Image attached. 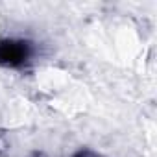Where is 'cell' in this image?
Here are the masks:
<instances>
[{
  "instance_id": "cell-4",
  "label": "cell",
  "mask_w": 157,
  "mask_h": 157,
  "mask_svg": "<svg viewBox=\"0 0 157 157\" xmlns=\"http://www.w3.org/2000/svg\"><path fill=\"white\" fill-rule=\"evenodd\" d=\"M30 157H48V155H46L44 151H32Z\"/></svg>"
},
{
  "instance_id": "cell-2",
  "label": "cell",
  "mask_w": 157,
  "mask_h": 157,
  "mask_svg": "<svg viewBox=\"0 0 157 157\" xmlns=\"http://www.w3.org/2000/svg\"><path fill=\"white\" fill-rule=\"evenodd\" d=\"M72 157H104V155L94 151V150H91V148H80V150H76L72 153Z\"/></svg>"
},
{
  "instance_id": "cell-3",
  "label": "cell",
  "mask_w": 157,
  "mask_h": 157,
  "mask_svg": "<svg viewBox=\"0 0 157 157\" xmlns=\"http://www.w3.org/2000/svg\"><path fill=\"white\" fill-rule=\"evenodd\" d=\"M6 150H8V142H6V140H4L2 137H0V155H2V153H4Z\"/></svg>"
},
{
  "instance_id": "cell-1",
  "label": "cell",
  "mask_w": 157,
  "mask_h": 157,
  "mask_svg": "<svg viewBox=\"0 0 157 157\" xmlns=\"http://www.w3.org/2000/svg\"><path fill=\"white\" fill-rule=\"evenodd\" d=\"M35 57V44L28 39L8 37L0 39V67L21 70L28 67Z\"/></svg>"
}]
</instances>
